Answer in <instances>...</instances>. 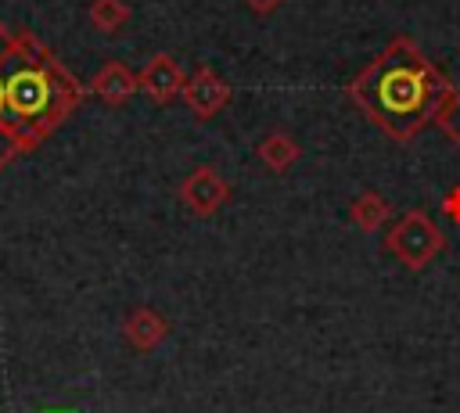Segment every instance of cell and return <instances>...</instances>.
I'll return each mask as SVG.
<instances>
[{
    "mask_svg": "<svg viewBox=\"0 0 460 413\" xmlns=\"http://www.w3.org/2000/svg\"><path fill=\"white\" fill-rule=\"evenodd\" d=\"M453 93V83L420 54L410 36H392V43L349 83L352 104L392 140H413Z\"/></svg>",
    "mask_w": 460,
    "mask_h": 413,
    "instance_id": "cell-1",
    "label": "cell"
},
{
    "mask_svg": "<svg viewBox=\"0 0 460 413\" xmlns=\"http://www.w3.org/2000/svg\"><path fill=\"white\" fill-rule=\"evenodd\" d=\"M385 248H388L406 269H424V266H431V259L442 255L446 237H442L438 223H435L428 212L410 208V212H402V215L388 226Z\"/></svg>",
    "mask_w": 460,
    "mask_h": 413,
    "instance_id": "cell-2",
    "label": "cell"
},
{
    "mask_svg": "<svg viewBox=\"0 0 460 413\" xmlns=\"http://www.w3.org/2000/svg\"><path fill=\"white\" fill-rule=\"evenodd\" d=\"M180 201L190 215H216L226 201H230V183L223 180V172L216 165H198L180 180Z\"/></svg>",
    "mask_w": 460,
    "mask_h": 413,
    "instance_id": "cell-3",
    "label": "cell"
},
{
    "mask_svg": "<svg viewBox=\"0 0 460 413\" xmlns=\"http://www.w3.org/2000/svg\"><path fill=\"white\" fill-rule=\"evenodd\" d=\"M11 61H14V29H7L0 22V172L25 154V144L18 136V126H14V115H11Z\"/></svg>",
    "mask_w": 460,
    "mask_h": 413,
    "instance_id": "cell-4",
    "label": "cell"
},
{
    "mask_svg": "<svg viewBox=\"0 0 460 413\" xmlns=\"http://www.w3.org/2000/svg\"><path fill=\"white\" fill-rule=\"evenodd\" d=\"M230 97H234V90H230V83L212 68V65H198L190 75H187V83H183V93H180V101L190 108V115L194 119H216L226 104H230Z\"/></svg>",
    "mask_w": 460,
    "mask_h": 413,
    "instance_id": "cell-5",
    "label": "cell"
},
{
    "mask_svg": "<svg viewBox=\"0 0 460 413\" xmlns=\"http://www.w3.org/2000/svg\"><path fill=\"white\" fill-rule=\"evenodd\" d=\"M137 79H140V90H144L147 101H155V104H172V101L183 93L187 72H183V65H180L172 54H155V57L144 65V72H140Z\"/></svg>",
    "mask_w": 460,
    "mask_h": 413,
    "instance_id": "cell-6",
    "label": "cell"
},
{
    "mask_svg": "<svg viewBox=\"0 0 460 413\" xmlns=\"http://www.w3.org/2000/svg\"><path fill=\"white\" fill-rule=\"evenodd\" d=\"M137 90H140V79H137V72H129L126 61H104V65L93 72V79H90V93L101 97L108 108L129 104Z\"/></svg>",
    "mask_w": 460,
    "mask_h": 413,
    "instance_id": "cell-7",
    "label": "cell"
},
{
    "mask_svg": "<svg viewBox=\"0 0 460 413\" xmlns=\"http://www.w3.org/2000/svg\"><path fill=\"white\" fill-rule=\"evenodd\" d=\"M122 338L137 348V352H151L169 338V320L151 309V305H137L126 320H122Z\"/></svg>",
    "mask_w": 460,
    "mask_h": 413,
    "instance_id": "cell-8",
    "label": "cell"
},
{
    "mask_svg": "<svg viewBox=\"0 0 460 413\" xmlns=\"http://www.w3.org/2000/svg\"><path fill=\"white\" fill-rule=\"evenodd\" d=\"M349 219H352L356 230H363V233H377V230L392 219V205H388L385 194H377V190H363L359 198H352V205H349Z\"/></svg>",
    "mask_w": 460,
    "mask_h": 413,
    "instance_id": "cell-9",
    "label": "cell"
},
{
    "mask_svg": "<svg viewBox=\"0 0 460 413\" xmlns=\"http://www.w3.org/2000/svg\"><path fill=\"white\" fill-rule=\"evenodd\" d=\"M255 154H259V162H262L270 172H288V169L302 158V147H298V140H291L288 133H266V136L255 144Z\"/></svg>",
    "mask_w": 460,
    "mask_h": 413,
    "instance_id": "cell-10",
    "label": "cell"
},
{
    "mask_svg": "<svg viewBox=\"0 0 460 413\" xmlns=\"http://www.w3.org/2000/svg\"><path fill=\"white\" fill-rule=\"evenodd\" d=\"M86 14H90V25L97 29V32H119V29H126V22H129V4L126 0H90V7H86Z\"/></svg>",
    "mask_w": 460,
    "mask_h": 413,
    "instance_id": "cell-11",
    "label": "cell"
},
{
    "mask_svg": "<svg viewBox=\"0 0 460 413\" xmlns=\"http://www.w3.org/2000/svg\"><path fill=\"white\" fill-rule=\"evenodd\" d=\"M435 126L460 147V86H453V93L446 97V104L438 108V115H435Z\"/></svg>",
    "mask_w": 460,
    "mask_h": 413,
    "instance_id": "cell-12",
    "label": "cell"
},
{
    "mask_svg": "<svg viewBox=\"0 0 460 413\" xmlns=\"http://www.w3.org/2000/svg\"><path fill=\"white\" fill-rule=\"evenodd\" d=\"M442 215H446L449 223H456V226H460V183L442 198Z\"/></svg>",
    "mask_w": 460,
    "mask_h": 413,
    "instance_id": "cell-13",
    "label": "cell"
},
{
    "mask_svg": "<svg viewBox=\"0 0 460 413\" xmlns=\"http://www.w3.org/2000/svg\"><path fill=\"white\" fill-rule=\"evenodd\" d=\"M280 4H284V0H244V7H248L252 14H259V18H270Z\"/></svg>",
    "mask_w": 460,
    "mask_h": 413,
    "instance_id": "cell-14",
    "label": "cell"
}]
</instances>
